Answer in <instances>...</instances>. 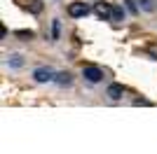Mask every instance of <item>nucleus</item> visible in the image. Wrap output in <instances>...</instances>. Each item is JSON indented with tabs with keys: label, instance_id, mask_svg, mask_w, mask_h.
Here are the masks:
<instances>
[{
	"label": "nucleus",
	"instance_id": "nucleus-1",
	"mask_svg": "<svg viewBox=\"0 0 157 154\" xmlns=\"http://www.w3.org/2000/svg\"><path fill=\"white\" fill-rule=\"evenodd\" d=\"M68 14H71L73 19H82V16H87V14H89V5H87V2H82V0H75V2H71V5H68Z\"/></svg>",
	"mask_w": 157,
	"mask_h": 154
},
{
	"label": "nucleus",
	"instance_id": "nucleus-2",
	"mask_svg": "<svg viewBox=\"0 0 157 154\" xmlns=\"http://www.w3.org/2000/svg\"><path fill=\"white\" fill-rule=\"evenodd\" d=\"M82 77H85L87 82L96 84V82L103 79V70H101L98 65H85V68H82Z\"/></svg>",
	"mask_w": 157,
	"mask_h": 154
},
{
	"label": "nucleus",
	"instance_id": "nucleus-3",
	"mask_svg": "<svg viewBox=\"0 0 157 154\" xmlns=\"http://www.w3.org/2000/svg\"><path fill=\"white\" fill-rule=\"evenodd\" d=\"M33 77H35V82H54V77H56V72L52 70V68H45V65H42V68H35V70H33Z\"/></svg>",
	"mask_w": 157,
	"mask_h": 154
},
{
	"label": "nucleus",
	"instance_id": "nucleus-4",
	"mask_svg": "<svg viewBox=\"0 0 157 154\" xmlns=\"http://www.w3.org/2000/svg\"><path fill=\"white\" fill-rule=\"evenodd\" d=\"M94 12L98 14V19H103V21H113V5H110V2H96Z\"/></svg>",
	"mask_w": 157,
	"mask_h": 154
},
{
	"label": "nucleus",
	"instance_id": "nucleus-5",
	"mask_svg": "<svg viewBox=\"0 0 157 154\" xmlns=\"http://www.w3.org/2000/svg\"><path fill=\"white\" fill-rule=\"evenodd\" d=\"M122 94H124V86H122V84H110L108 91H105V96L110 98V101H120Z\"/></svg>",
	"mask_w": 157,
	"mask_h": 154
},
{
	"label": "nucleus",
	"instance_id": "nucleus-6",
	"mask_svg": "<svg viewBox=\"0 0 157 154\" xmlns=\"http://www.w3.org/2000/svg\"><path fill=\"white\" fill-rule=\"evenodd\" d=\"M136 2L143 12H155L157 9V0H136Z\"/></svg>",
	"mask_w": 157,
	"mask_h": 154
},
{
	"label": "nucleus",
	"instance_id": "nucleus-7",
	"mask_svg": "<svg viewBox=\"0 0 157 154\" xmlns=\"http://www.w3.org/2000/svg\"><path fill=\"white\" fill-rule=\"evenodd\" d=\"M54 82H56V84H61V86H68V84L73 82V77H71V72H56Z\"/></svg>",
	"mask_w": 157,
	"mask_h": 154
},
{
	"label": "nucleus",
	"instance_id": "nucleus-8",
	"mask_svg": "<svg viewBox=\"0 0 157 154\" xmlns=\"http://www.w3.org/2000/svg\"><path fill=\"white\" fill-rule=\"evenodd\" d=\"M14 35H17L19 40H33V35H35V33H33V31H26V28H21V31H14Z\"/></svg>",
	"mask_w": 157,
	"mask_h": 154
},
{
	"label": "nucleus",
	"instance_id": "nucleus-9",
	"mask_svg": "<svg viewBox=\"0 0 157 154\" xmlns=\"http://www.w3.org/2000/svg\"><path fill=\"white\" fill-rule=\"evenodd\" d=\"M124 19V9L117 5H113V21H122Z\"/></svg>",
	"mask_w": 157,
	"mask_h": 154
},
{
	"label": "nucleus",
	"instance_id": "nucleus-10",
	"mask_svg": "<svg viewBox=\"0 0 157 154\" xmlns=\"http://www.w3.org/2000/svg\"><path fill=\"white\" fill-rule=\"evenodd\" d=\"M28 9H31L33 14H40L42 12V2H40V0H31V2H28Z\"/></svg>",
	"mask_w": 157,
	"mask_h": 154
},
{
	"label": "nucleus",
	"instance_id": "nucleus-11",
	"mask_svg": "<svg viewBox=\"0 0 157 154\" xmlns=\"http://www.w3.org/2000/svg\"><path fill=\"white\" fill-rule=\"evenodd\" d=\"M59 28H61L59 21H54L52 24V40H59Z\"/></svg>",
	"mask_w": 157,
	"mask_h": 154
},
{
	"label": "nucleus",
	"instance_id": "nucleus-12",
	"mask_svg": "<svg viewBox=\"0 0 157 154\" xmlns=\"http://www.w3.org/2000/svg\"><path fill=\"white\" fill-rule=\"evenodd\" d=\"M10 63L19 68V65H21V56H19V54H14V56H10Z\"/></svg>",
	"mask_w": 157,
	"mask_h": 154
},
{
	"label": "nucleus",
	"instance_id": "nucleus-13",
	"mask_svg": "<svg viewBox=\"0 0 157 154\" xmlns=\"http://www.w3.org/2000/svg\"><path fill=\"white\" fill-rule=\"evenodd\" d=\"M148 51H150L152 56H155V58H157V45H150V47H148Z\"/></svg>",
	"mask_w": 157,
	"mask_h": 154
}]
</instances>
